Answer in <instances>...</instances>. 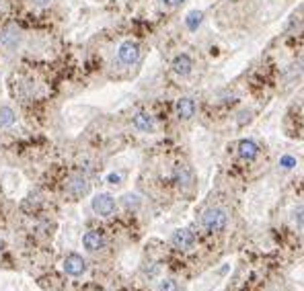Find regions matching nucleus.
Listing matches in <instances>:
<instances>
[{"label":"nucleus","instance_id":"1","mask_svg":"<svg viewBox=\"0 0 304 291\" xmlns=\"http://www.w3.org/2000/svg\"><path fill=\"white\" fill-rule=\"evenodd\" d=\"M226 221H228V215L222 207H210L201 213V225L212 234L222 232L226 228Z\"/></svg>","mask_w":304,"mask_h":291},{"label":"nucleus","instance_id":"2","mask_svg":"<svg viewBox=\"0 0 304 291\" xmlns=\"http://www.w3.org/2000/svg\"><path fill=\"white\" fill-rule=\"evenodd\" d=\"M93 211L101 217H109L115 211V199L109 195V193H99V195L93 197Z\"/></svg>","mask_w":304,"mask_h":291},{"label":"nucleus","instance_id":"3","mask_svg":"<svg viewBox=\"0 0 304 291\" xmlns=\"http://www.w3.org/2000/svg\"><path fill=\"white\" fill-rule=\"evenodd\" d=\"M88 189H90V185H88L86 177H82V174H72V177L68 179V183H66V193H68L72 199L84 197L86 193H88Z\"/></svg>","mask_w":304,"mask_h":291},{"label":"nucleus","instance_id":"4","mask_svg":"<svg viewBox=\"0 0 304 291\" xmlns=\"http://www.w3.org/2000/svg\"><path fill=\"white\" fill-rule=\"evenodd\" d=\"M117 57H119L121 64H126V66H132V64H136L138 57H140V47H138V43H134V41H124V43L119 45V49H117Z\"/></svg>","mask_w":304,"mask_h":291},{"label":"nucleus","instance_id":"5","mask_svg":"<svg viewBox=\"0 0 304 291\" xmlns=\"http://www.w3.org/2000/svg\"><path fill=\"white\" fill-rule=\"evenodd\" d=\"M171 242H173V246H175L177 250H191L193 244H195V236H193L191 230L181 228V230H177V232L171 236Z\"/></svg>","mask_w":304,"mask_h":291},{"label":"nucleus","instance_id":"6","mask_svg":"<svg viewBox=\"0 0 304 291\" xmlns=\"http://www.w3.org/2000/svg\"><path fill=\"white\" fill-rule=\"evenodd\" d=\"M64 271H66V275H70V277H80L84 271H86V263H84V258L80 256V254H68L66 258H64Z\"/></svg>","mask_w":304,"mask_h":291},{"label":"nucleus","instance_id":"7","mask_svg":"<svg viewBox=\"0 0 304 291\" xmlns=\"http://www.w3.org/2000/svg\"><path fill=\"white\" fill-rule=\"evenodd\" d=\"M21 41V33H19V29L15 25H9L5 31H0V45H3L5 49L13 51Z\"/></svg>","mask_w":304,"mask_h":291},{"label":"nucleus","instance_id":"8","mask_svg":"<svg viewBox=\"0 0 304 291\" xmlns=\"http://www.w3.org/2000/svg\"><path fill=\"white\" fill-rule=\"evenodd\" d=\"M171 68H173V72H175L177 76H189L191 70H193V62H191V57H189L187 53H179V55L173 60Z\"/></svg>","mask_w":304,"mask_h":291},{"label":"nucleus","instance_id":"9","mask_svg":"<svg viewBox=\"0 0 304 291\" xmlns=\"http://www.w3.org/2000/svg\"><path fill=\"white\" fill-rule=\"evenodd\" d=\"M177 115H179V119H183V121H187V119H191L193 115H195V101L191 99V96H181V99L177 101Z\"/></svg>","mask_w":304,"mask_h":291},{"label":"nucleus","instance_id":"10","mask_svg":"<svg viewBox=\"0 0 304 291\" xmlns=\"http://www.w3.org/2000/svg\"><path fill=\"white\" fill-rule=\"evenodd\" d=\"M82 244H84V248H86L88 252H97V250H101V248L105 246V238H103L101 232H97V230H88V232L82 236Z\"/></svg>","mask_w":304,"mask_h":291},{"label":"nucleus","instance_id":"11","mask_svg":"<svg viewBox=\"0 0 304 291\" xmlns=\"http://www.w3.org/2000/svg\"><path fill=\"white\" fill-rule=\"evenodd\" d=\"M236 154H238V158L249 160V162H251V160H255L259 156V148L251 140H240L238 146H236Z\"/></svg>","mask_w":304,"mask_h":291},{"label":"nucleus","instance_id":"12","mask_svg":"<svg viewBox=\"0 0 304 291\" xmlns=\"http://www.w3.org/2000/svg\"><path fill=\"white\" fill-rule=\"evenodd\" d=\"M134 127L140 129V132H144V134H150L152 129H155V119H152L148 113H138L134 117Z\"/></svg>","mask_w":304,"mask_h":291},{"label":"nucleus","instance_id":"13","mask_svg":"<svg viewBox=\"0 0 304 291\" xmlns=\"http://www.w3.org/2000/svg\"><path fill=\"white\" fill-rule=\"evenodd\" d=\"M15 119H17V115H15V111L11 107H0V127L13 125Z\"/></svg>","mask_w":304,"mask_h":291},{"label":"nucleus","instance_id":"14","mask_svg":"<svg viewBox=\"0 0 304 291\" xmlns=\"http://www.w3.org/2000/svg\"><path fill=\"white\" fill-rule=\"evenodd\" d=\"M201 19H204V13H199V11H191V13L187 15V19H185V23H187V29H189V31H195V29L199 27Z\"/></svg>","mask_w":304,"mask_h":291},{"label":"nucleus","instance_id":"15","mask_svg":"<svg viewBox=\"0 0 304 291\" xmlns=\"http://www.w3.org/2000/svg\"><path fill=\"white\" fill-rule=\"evenodd\" d=\"M175 177H177V181H179L181 187H187L191 183V174H189V170L185 166H179L177 172H175Z\"/></svg>","mask_w":304,"mask_h":291},{"label":"nucleus","instance_id":"16","mask_svg":"<svg viewBox=\"0 0 304 291\" xmlns=\"http://www.w3.org/2000/svg\"><path fill=\"white\" fill-rule=\"evenodd\" d=\"M159 291H179V285L173 279H165L159 283Z\"/></svg>","mask_w":304,"mask_h":291},{"label":"nucleus","instance_id":"17","mask_svg":"<svg viewBox=\"0 0 304 291\" xmlns=\"http://www.w3.org/2000/svg\"><path fill=\"white\" fill-rule=\"evenodd\" d=\"M280 164H282V168L290 170V168H294V166H296V158H294V156H284V158L280 160Z\"/></svg>","mask_w":304,"mask_h":291},{"label":"nucleus","instance_id":"18","mask_svg":"<svg viewBox=\"0 0 304 291\" xmlns=\"http://www.w3.org/2000/svg\"><path fill=\"white\" fill-rule=\"evenodd\" d=\"M163 3H165L167 7H179L181 3H183V0H163Z\"/></svg>","mask_w":304,"mask_h":291},{"label":"nucleus","instance_id":"19","mask_svg":"<svg viewBox=\"0 0 304 291\" xmlns=\"http://www.w3.org/2000/svg\"><path fill=\"white\" fill-rule=\"evenodd\" d=\"M33 3L37 7H47V5H52V0H33Z\"/></svg>","mask_w":304,"mask_h":291},{"label":"nucleus","instance_id":"20","mask_svg":"<svg viewBox=\"0 0 304 291\" xmlns=\"http://www.w3.org/2000/svg\"><path fill=\"white\" fill-rule=\"evenodd\" d=\"M298 221H300V225L304 223V207H298Z\"/></svg>","mask_w":304,"mask_h":291},{"label":"nucleus","instance_id":"21","mask_svg":"<svg viewBox=\"0 0 304 291\" xmlns=\"http://www.w3.org/2000/svg\"><path fill=\"white\" fill-rule=\"evenodd\" d=\"M109 181H111V183H113V185H115V183H117V181H119V177H117V174H111V177H109Z\"/></svg>","mask_w":304,"mask_h":291},{"label":"nucleus","instance_id":"22","mask_svg":"<svg viewBox=\"0 0 304 291\" xmlns=\"http://www.w3.org/2000/svg\"><path fill=\"white\" fill-rule=\"evenodd\" d=\"M0 250H3V244H0Z\"/></svg>","mask_w":304,"mask_h":291}]
</instances>
